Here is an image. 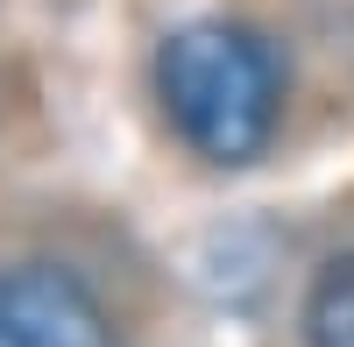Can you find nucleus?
Listing matches in <instances>:
<instances>
[{"label":"nucleus","instance_id":"nucleus-2","mask_svg":"<svg viewBox=\"0 0 354 347\" xmlns=\"http://www.w3.org/2000/svg\"><path fill=\"white\" fill-rule=\"evenodd\" d=\"M0 347H113L100 298L57 263L0 270Z\"/></svg>","mask_w":354,"mask_h":347},{"label":"nucleus","instance_id":"nucleus-3","mask_svg":"<svg viewBox=\"0 0 354 347\" xmlns=\"http://www.w3.org/2000/svg\"><path fill=\"white\" fill-rule=\"evenodd\" d=\"M305 347H354V248L333 255L305 291Z\"/></svg>","mask_w":354,"mask_h":347},{"label":"nucleus","instance_id":"nucleus-1","mask_svg":"<svg viewBox=\"0 0 354 347\" xmlns=\"http://www.w3.org/2000/svg\"><path fill=\"white\" fill-rule=\"evenodd\" d=\"M156 100L198 156L248 163L277 135L283 78L262 36H248L234 21H185L156 50Z\"/></svg>","mask_w":354,"mask_h":347}]
</instances>
